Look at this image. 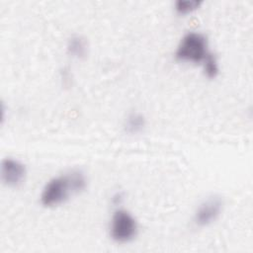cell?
<instances>
[{
  "label": "cell",
  "mask_w": 253,
  "mask_h": 253,
  "mask_svg": "<svg viewBox=\"0 0 253 253\" xmlns=\"http://www.w3.org/2000/svg\"><path fill=\"white\" fill-rule=\"evenodd\" d=\"M87 187V178L83 171L73 169L50 179L42 189L41 203L50 208L63 204L71 196L83 192Z\"/></svg>",
  "instance_id": "obj_1"
},
{
  "label": "cell",
  "mask_w": 253,
  "mask_h": 253,
  "mask_svg": "<svg viewBox=\"0 0 253 253\" xmlns=\"http://www.w3.org/2000/svg\"><path fill=\"white\" fill-rule=\"evenodd\" d=\"M210 53L206 36L198 32H189L181 39L175 57L183 62L203 64Z\"/></svg>",
  "instance_id": "obj_2"
},
{
  "label": "cell",
  "mask_w": 253,
  "mask_h": 253,
  "mask_svg": "<svg viewBox=\"0 0 253 253\" xmlns=\"http://www.w3.org/2000/svg\"><path fill=\"white\" fill-rule=\"evenodd\" d=\"M138 225L134 216L124 209L115 211L111 219L110 236L118 243H127L137 234Z\"/></svg>",
  "instance_id": "obj_3"
},
{
  "label": "cell",
  "mask_w": 253,
  "mask_h": 253,
  "mask_svg": "<svg viewBox=\"0 0 253 253\" xmlns=\"http://www.w3.org/2000/svg\"><path fill=\"white\" fill-rule=\"evenodd\" d=\"M223 208V201L219 196H211L205 200L197 209L194 214V222L199 227L211 224L220 214Z\"/></svg>",
  "instance_id": "obj_4"
},
{
  "label": "cell",
  "mask_w": 253,
  "mask_h": 253,
  "mask_svg": "<svg viewBox=\"0 0 253 253\" xmlns=\"http://www.w3.org/2000/svg\"><path fill=\"white\" fill-rule=\"evenodd\" d=\"M27 176V169L24 163L14 158H4L1 162V180L10 187L16 188L23 184Z\"/></svg>",
  "instance_id": "obj_5"
},
{
  "label": "cell",
  "mask_w": 253,
  "mask_h": 253,
  "mask_svg": "<svg viewBox=\"0 0 253 253\" xmlns=\"http://www.w3.org/2000/svg\"><path fill=\"white\" fill-rule=\"evenodd\" d=\"M67 51L73 57H85L88 52V44L86 39L79 35L71 37L67 42Z\"/></svg>",
  "instance_id": "obj_6"
},
{
  "label": "cell",
  "mask_w": 253,
  "mask_h": 253,
  "mask_svg": "<svg viewBox=\"0 0 253 253\" xmlns=\"http://www.w3.org/2000/svg\"><path fill=\"white\" fill-rule=\"evenodd\" d=\"M145 126V119L139 113L130 114L125 122V130L129 134H136Z\"/></svg>",
  "instance_id": "obj_7"
},
{
  "label": "cell",
  "mask_w": 253,
  "mask_h": 253,
  "mask_svg": "<svg viewBox=\"0 0 253 253\" xmlns=\"http://www.w3.org/2000/svg\"><path fill=\"white\" fill-rule=\"evenodd\" d=\"M202 3V0H178L175 2V10L182 15L189 14L199 9Z\"/></svg>",
  "instance_id": "obj_8"
},
{
  "label": "cell",
  "mask_w": 253,
  "mask_h": 253,
  "mask_svg": "<svg viewBox=\"0 0 253 253\" xmlns=\"http://www.w3.org/2000/svg\"><path fill=\"white\" fill-rule=\"evenodd\" d=\"M203 67H204L205 74L209 78H215L217 76L218 72H219L217 60H216L215 56L211 52L205 59V61L203 63Z\"/></svg>",
  "instance_id": "obj_9"
},
{
  "label": "cell",
  "mask_w": 253,
  "mask_h": 253,
  "mask_svg": "<svg viewBox=\"0 0 253 253\" xmlns=\"http://www.w3.org/2000/svg\"><path fill=\"white\" fill-rule=\"evenodd\" d=\"M122 199H123V196H122V194H119V193H118V194H117V195H116V196L113 198L114 202H116L117 204H118V203H120Z\"/></svg>",
  "instance_id": "obj_10"
}]
</instances>
